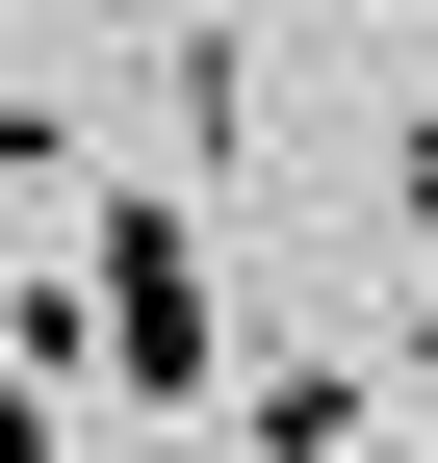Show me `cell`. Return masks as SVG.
Here are the masks:
<instances>
[{
  "label": "cell",
  "mask_w": 438,
  "mask_h": 463,
  "mask_svg": "<svg viewBox=\"0 0 438 463\" xmlns=\"http://www.w3.org/2000/svg\"><path fill=\"white\" fill-rule=\"evenodd\" d=\"M78 309H103V386H155V412H233V361H258L181 181H103V206H78Z\"/></svg>",
  "instance_id": "cell-1"
},
{
  "label": "cell",
  "mask_w": 438,
  "mask_h": 463,
  "mask_svg": "<svg viewBox=\"0 0 438 463\" xmlns=\"http://www.w3.org/2000/svg\"><path fill=\"white\" fill-rule=\"evenodd\" d=\"M233 463H361V361L336 335H258L233 361Z\"/></svg>",
  "instance_id": "cell-2"
},
{
  "label": "cell",
  "mask_w": 438,
  "mask_h": 463,
  "mask_svg": "<svg viewBox=\"0 0 438 463\" xmlns=\"http://www.w3.org/2000/svg\"><path fill=\"white\" fill-rule=\"evenodd\" d=\"M155 103H181V155H258V52L233 26H155Z\"/></svg>",
  "instance_id": "cell-3"
},
{
  "label": "cell",
  "mask_w": 438,
  "mask_h": 463,
  "mask_svg": "<svg viewBox=\"0 0 438 463\" xmlns=\"http://www.w3.org/2000/svg\"><path fill=\"white\" fill-rule=\"evenodd\" d=\"M0 386H103V309H78V283H52V258L0 283Z\"/></svg>",
  "instance_id": "cell-4"
},
{
  "label": "cell",
  "mask_w": 438,
  "mask_h": 463,
  "mask_svg": "<svg viewBox=\"0 0 438 463\" xmlns=\"http://www.w3.org/2000/svg\"><path fill=\"white\" fill-rule=\"evenodd\" d=\"M0 181H26V206H103V181H78V103H52V78H0Z\"/></svg>",
  "instance_id": "cell-5"
},
{
  "label": "cell",
  "mask_w": 438,
  "mask_h": 463,
  "mask_svg": "<svg viewBox=\"0 0 438 463\" xmlns=\"http://www.w3.org/2000/svg\"><path fill=\"white\" fill-rule=\"evenodd\" d=\"M387 206H413V232H438V103H413V129H387Z\"/></svg>",
  "instance_id": "cell-6"
},
{
  "label": "cell",
  "mask_w": 438,
  "mask_h": 463,
  "mask_svg": "<svg viewBox=\"0 0 438 463\" xmlns=\"http://www.w3.org/2000/svg\"><path fill=\"white\" fill-rule=\"evenodd\" d=\"M387 386H413V412H438V309H413V335H387Z\"/></svg>",
  "instance_id": "cell-7"
},
{
  "label": "cell",
  "mask_w": 438,
  "mask_h": 463,
  "mask_svg": "<svg viewBox=\"0 0 438 463\" xmlns=\"http://www.w3.org/2000/svg\"><path fill=\"white\" fill-rule=\"evenodd\" d=\"M103 26H181V0H103Z\"/></svg>",
  "instance_id": "cell-8"
}]
</instances>
